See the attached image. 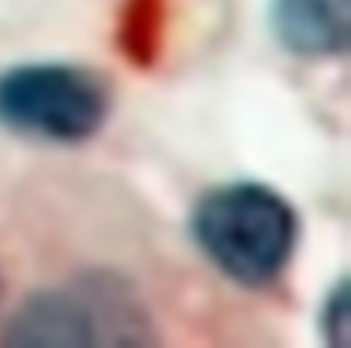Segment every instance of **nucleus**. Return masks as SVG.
Masks as SVG:
<instances>
[{"instance_id": "nucleus-5", "label": "nucleus", "mask_w": 351, "mask_h": 348, "mask_svg": "<svg viewBox=\"0 0 351 348\" xmlns=\"http://www.w3.org/2000/svg\"><path fill=\"white\" fill-rule=\"evenodd\" d=\"M317 331L327 348H348V341H351V283H348V276H337L330 283V290L324 293L320 310H317Z\"/></svg>"}, {"instance_id": "nucleus-1", "label": "nucleus", "mask_w": 351, "mask_h": 348, "mask_svg": "<svg viewBox=\"0 0 351 348\" xmlns=\"http://www.w3.org/2000/svg\"><path fill=\"white\" fill-rule=\"evenodd\" d=\"M197 252L241 290H272L296 262L303 218L262 180H228L197 197L186 218Z\"/></svg>"}, {"instance_id": "nucleus-2", "label": "nucleus", "mask_w": 351, "mask_h": 348, "mask_svg": "<svg viewBox=\"0 0 351 348\" xmlns=\"http://www.w3.org/2000/svg\"><path fill=\"white\" fill-rule=\"evenodd\" d=\"M8 348H148L158 324L138 286L114 269H83L32 290L0 327Z\"/></svg>"}, {"instance_id": "nucleus-4", "label": "nucleus", "mask_w": 351, "mask_h": 348, "mask_svg": "<svg viewBox=\"0 0 351 348\" xmlns=\"http://www.w3.org/2000/svg\"><path fill=\"white\" fill-rule=\"evenodd\" d=\"M269 28L300 62H337L351 49V0H269Z\"/></svg>"}, {"instance_id": "nucleus-6", "label": "nucleus", "mask_w": 351, "mask_h": 348, "mask_svg": "<svg viewBox=\"0 0 351 348\" xmlns=\"http://www.w3.org/2000/svg\"><path fill=\"white\" fill-rule=\"evenodd\" d=\"M0 297H4V279H0Z\"/></svg>"}, {"instance_id": "nucleus-3", "label": "nucleus", "mask_w": 351, "mask_h": 348, "mask_svg": "<svg viewBox=\"0 0 351 348\" xmlns=\"http://www.w3.org/2000/svg\"><path fill=\"white\" fill-rule=\"evenodd\" d=\"M114 114L110 80L69 59H25L0 69V131L21 141L76 148Z\"/></svg>"}]
</instances>
